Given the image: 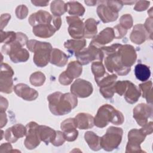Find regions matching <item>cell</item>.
I'll use <instances>...</instances> for the list:
<instances>
[{"mask_svg":"<svg viewBox=\"0 0 153 153\" xmlns=\"http://www.w3.org/2000/svg\"><path fill=\"white\" fill-rule=\"evenodd\" d=\"M48 108L55 115H64L69 113L78 104L77 97L72 93L56 91L47 97Z\"/></svg>","mask_w":153,"mask_h":153,"instance_id":"6da1fadb","label":"cell"},{"mask_svg":"<svg viewBox=\"0 0 153 153\" xmlns=\"http://www.w3.org/2000/svg\"><path fill=\"white\" fill-rule=\"evenodd\" d=\"M120 44H114L111 46L100 47L103 53V60L106 68L111 73H115L119 75H126L131 68L124 66L121 61L118 48Z\"/></svg>","mask_w":153,"mask_h":153,"instance_id":"7a4b0ae2","label":"cell"},{"mask_svg":"<svg viewBox=\"0 0 153 153\" xmlns=\"http://www.w3.org/2000/svg\"><path fill=\"white\" fill-rule=\"evenodd\" d=\"M27 42V36L25 34L17 32L16 40L11 43L4 44L2 47L1 51L5 54H8L11 60L14 63L25 62L29 58V53L26 49L22 47Z\"/></svg>","mask_w":153,"mask_h":153,"instance_id":"3957f363","label":"cell"},{"mask_svg":"<svg viewBox=\"0 0 153 153\" xmlns=\"http://www.w3.org/2000/svg\"><path fill=\"white\" fill-rule=\"evenodd\" d=\"M123 114L111 105L101 106L94 118V125L99 128L106 127L109 123L115 125H121L124 123Z\"/></svg>","mask_w":153,"mask_h":153,"instance_id":"277c9868","label":"cell"},{"mask_svg":"<svg viewBox=\"0 0 153 153\" xmlns=\"http://www.w3.org/2000/svg\"><path fill=\"white\" fill-rule=\"evenodd\" d=\"M27 48L34 53L33 60L38 67H45L50 62V54L53 49L51 44L38 41L35 39L28 41L26 44Z\"/></svg>","mask_w":153,"mask_h":153,"instance_id":"5b68a950","label":"cell"},{"mask_svg":"<svg viewBox=\"0 0 153 153\" xmlns=\"http://www.w3.org/2000/svg\"><path fill=\"white\" fill-rule=\"evenodd\" d=\"M123 131L121 128L111 126L106 134L100 137V146L106 151H112L117 148L122 140Z\"/></svg>","mask_w":153,"mask_h":153,"instance_id":"8992f818","label":"cell"},{"mask_svg":"<svg viewBox=\"0 0 153 153\" xmlns=\"http://www.w3.org/2000/svg\"><path fill=\"white\" fill-rule=\"evenodd\" d=\"M75 56L78 62L82 65H85L96 60L102 62L104 56L100 47L90 44L87 48L75 54Z\"/></svg>","mask_w":153,"mask_h":153,"instance_id":"52a82bcc","label":"cell"},{"mask_svg":"<svg viewBox=\"0 0 153 153\" xmlns=\"http://www.w3.org/2000/svg\"><path fill=\"white\" fill-rule=\"evenodd\" d=\"M146 135L141 128L131 129L128 133V142L126 152H143L140 147Z\"/></svg>","mask_w":153,"mask_h":153,"instance_id":"ba28073f","label":"cell"},{"mask_svg":"<svg viewBox=\"0 0 153 153\" xmlns=\"http://www.w3.org/2000/svg\"><path fill=\"white\" fill-rule=\"evenodd\" d=\"M13 75L14 71L11 67L7 63H2L0 77V90L1 92L9 94L13 91V89H14Z\"/></svg>","mask_w":153,"mask_h":153,"instance_id":"9c48e42d","label":"cell"},{"mask_svg":"<svg viewBox=\"0 0 153 153\" xmlns=\"http://www.w3.org/2000/svg\"><path fill=\"white\" fill-rule=\"evenodd\" d=\"M93 91L92 84L83 79H76L71 86V92L75 96L85 98L90 96Z\"/></svg>","mask_w":153,"mask_h":153,"instance_id":"30bf717a","label":"cell"},{"mask_svg":"<svg viewBox=\"0 0 153 153\" xmlns=\"http://www.w3.org/2000/svg\"><path fill=\"white\" fill-rule=\"evenodd\" d=\"M38 124L33 121L27 123L26 126L27 133L24 143L27 149H35L40 144L41 140L38 133Z\"/></svg>","mask_w":153,"mask_h":153,"instance_id":"8fae6325","label":"cell"},{"mask_svg":"<svg viewBox=\"0 0 153 153\" xmlns=\"http://www.w3.org/2000/svg\"><path fill=\"white\" fill-rule=\"evenodd\" d=\"M133 113L137 123L143 127L148 123V120L152 114V108L151 106L142 103L134 108Z\"/></svg>","mask_w":153,"mask_h":153,"instance_id":"7c38bea8","label":"cell"},{"mask_svg":"<svg viewBox=\"0 0 153 153\" xmlns=\"http://www.w3.org/2000/svg\"><path fill=\"white\" fill-rule=\"evenodd\" d=\"M69 25L68 32L69 35L74 39L84 38V23L77 16H68L66 17Z\"/></svg>","mask_w":153,"mask_h":153,"instance_id":"4fadbf2b","label":"cell"},{"mask_svg":"<svg viewBox=\"0 0 153 153\" xmlns=\"http://www.w3.org/2000/svg\"><path fill=\"white\" fill-rule=\"evenodd\" d=\"M118 52L122 64L126 67L131 68L137 59V54L134 47L128 44H121L118 48Z\"/></svg>","mask_w":153,"mask_h":153,"instance_id":"5bb4252c","label":"cell"},{"mask_svg":"<svg viewBox=\"0 0 153 153\" xmlns=\"http://www.w3.org/2000/svg\"><path fill=\"white\" fill-rule=\"evenodd\" d=\"M65 140L68 142L75 140L78 136V131L76 130V126L75 118H70L63 121L60 125Z\"/></svg>","mask_w":153,"mask_h":153,"instance_id":"9a60e30c","label":"cell"},{"mask_svg":"<svg viewBox=\"0 0 153 153\" xmlns=\"http://www.w3.org/2000/svg\"><path fill=\"white\" fill-rule=\"evenodd\" d=\"M27 128L21 124H17L8 128L4 133V137L9 142L14 143L18 139L26 136Z\"/></svg>","mask_w":153,"mask_h":153,"instance_id":"2e32d148","label":"cell"},{"mask_svg":"<svg viewBox=\"0 0 153 153\" xmlns=\"http://www.w3.org/2000/svg\"><path fill=\"white\" fill-rule=\"evenodd\" d=\"M13 90L19 97L25 100L32 101L35 100L38 96V93L36 90L23 83L17 84L14 87Z\"/></svg>","mask_w":153,"mask_h":153,"instance_id":"e0dca14e","label":"cell"},{"mask_svg":"<svg viewBox=\"0 0 153 153\" xmlns=\"http://www.w3.org/2000/svg\"><path fill=\"white\" fill-rule=\"evenodd\" d=\"M105 3V1H104ZM98 16L103 23H109L115 21L118 17V13L114 10L106 3L100 4L97 8Z\"/></svg>","mask_w":153,"mask_h":153,"instance_id":"ac0fdd59","label":"cell"},{"mask_svg":"<svg viewBox=\"0 0 153 153\" xmlns=\"http://www.w3.org/2000/svg\"><path fill=\"white\" fill-rule=\"evenodd\" d=\"M53 19V17L47 11L39 10L30 16L28 22L33 27L39 25L52 24Z\"/></svg>","mask_w":153,"mask_h":153,"instance_id":"d6986e66","label":"cell"},{"mask_svg":"<svg viewBox=\"0 0 153 153\" xmlns=\"http://www.w3.org/2000/svg\"><path fill=\"white\" fill-rule=\"evenodd\" d=\"M115 38L113 28L106 27L102 30L98 35H96L92 39L90 44L98 47L111 42Z\"/></svg>","mask_w":153,"mask_h":153,"instance_id":"ffe728a7","label":"cell"},{"mask_svg":"<svg viewBox=\"0 0 153 153\" xmlns=\"http://www.w3.org/2000/svg\"><path fill=\"white\" fill-rule=\"evenodd\" d=\"M148 37H149V35L142 24L136 25L130 36L131 42L136 44L143 43L147 39Z\"/></svg>","mask_w":153,"mask_h":153,"instance_id":"44dd1931","label":"cell"},{"mask_svg":"<svg viewBox=\"0 0 153 153\" xmlns=\"http://www.w3.org/2000/svg\"><path fill=\"white\" fill-rule=\"evenodd\" d=\"M141 95L140 90L135 84L130 81H127V88L124 93V98L127 102L133 104L136 103Z\"/></svg>","mask_w":153,"mask_h":153,"instance_id":"7402d4cb","label":"cell"},{"mask_svg":"<svg viewBox=\"0 0 153 153\" xmlns=\"http://www.w3.org/2000/svg\"><path fill=\"white\" fill-rule=\"evenodd\" d=\"M76 127L79 129L85 130L92 128L94 124V117L87 113H79L75 117Z\"/></svg>","mask_w":153,"mask_h":153,"instance_id":"603a6c76","label":"cell"},{"mask_svg":"<svg viewBox=\"0 0 153 153\" xmlns=\"http://www.w3.org/2000/svg\"><path fill=\"white\" fill-rule=\"evenodd\" d=\"M56 31L52 24L36 25L33 26L32 29V32L36 36L42 38H48L52 36Z\"/></svg>","mask_w":153,"mask_h":153,"instance_id":"cb8c5ba5","label":"cell"},{"mask_svg":"<svg viewBox=\"0 0 153 153\" xmlns=\"http://www.w3.org/2000/svg\"><path fill=\"white\" fill-rule=\"evenodd\" d=\"M37 130L40 140L47 145L51 143L55 139L56 131L48 126L38 125Z\"/></svg>","mask_w":153,"mask_h":153,"instance_id":"d4e9b609","label":"cell"},{"mask_svg":"<svg viewBox=\"0 0 153 153\" xmlns=\"http://www.w3.org/2000/svg\"><path fill=\"white\" fill-rule=\"evenodd\" d=\"M68 56L62 51L57 48H53L50 54V62L58 67H62L67 64Z\"/></svg>","mask_w":153,"mask_h":153,"instance_id":"484cf974","label":"cell"},{"mask_svg":"<svg viewBox=\"0 0 153 153\" xmlns=\"http://www.w3.org/2000/svg\"><path fill=\"white\" fill-rule=\"evenodd\" d=\"M86 45V41L85 39H69L64 43L65 48L72 54H76L82 50Z\"/></svg>","mask_w":153,"mask_h":153,"instance_id":"4316f807","label":"cell"},{"mask_svg":"<svg viewBox=\"0 0 153 153\" xmlns=\"http://www.w3.org/2000/svg\"><path fill=\"white\" fill-rule=\"evenodd\" d=\"M99 22L94 19L90 18L85 20L84 23V38H93L97 33V25Z\"/></svg>","mask_w":153,"mask_h":153,"instance_id":"83f0119b","label":"cell"},{"mask_svg":"<svg viewBox=\"0 0 153 153\" xmlns=\"http://www.w3.org/2000/svg\"><path fill=\"white\" fill-rule=\"evenodd\" d=\"M82 71V65L78 61H72L68 63V67L64 72L66 75L73 81L74 79L79 77L81 75Z\"/></svg>","mask_w":153,"mask_h":153,"instance_id":"f1b7e54d","label":"cell"},{"mask_svg":"<svg viewBox=\"0 0 153 153\" xmlns=\"http://www.w3.org/2000/svg\"><path fill=\"white\" fill-rule=\"evenodd\" d=\"M84 139L90 149L93 151H97L101 149L100 137L94 132L91 131L85 132L84 134Z\"/></svg>","mask_w":153,"mask_h":153,"instance_id":"f546056e","label":"cell"},{"mask_svg":"<svg viewBox=\"0 0 153 153\" xmlns=\"http://www.w3.org/2000/svg\"><path fill=\"white\" fill-rule=\"evenodd\" d=\"M134 74L136 78L140 81L145 82L151 76V71L145 65L139 63L134 68Z\"/></svg>","mask_w":153,"mask_h":153,"instance_id":"4dcf8cb0","label":"cell"},{"mask_svg":"<svg viewBox=\"0 0 153 153\" xmlns=\"http://www.w3.org/2000/svg\"><path fill=\"white\" fill-rule=\"evenodd\" d=\"M66 5V11L72 16H82L85 13L84 7L77 1H69Z\"/></svg>","mask_w":153,"mask_h":153,"instance_id":"1f68e13d","label":"cell"},{"mask_svg":"<svg viewBox=\"0 0 153 153\" xmlns=\"http://www.w3.org/2000/svg\"><path fill=\"white\" fill-rule=\"evenodd\" d=\"M152 82L151 81L145 82L139 84V89L142 91V97H144L148 103L152 105Z\"/></svg>","mask_w":153,"mask_h":153,"instance_id":"d6a6232c","label":"cell"},{"mask_svg":"<svg viewBox=\"0 0 153 153\" xmlns=\"http://www.w3.org/2000/svg\"><path fill=\"white\" fill-rule=\"evenodd\" d=\"M91 71L97 82L106 75L105 68L101 61L93 62L91 64Z\"/></svg>","mask_w":153,"mask_h":153,"instance_id":"836d02e7","label":"cell"},{"mask_svg":"<svg viewBox=\"0 0 153 153\" xmlns=\"http://www.w3.org/2000/svg\"><path fill=\"white\" fill-rule=\"evenodd\" d=\"M50 10L54 16L60 17L66 12V5L63 1H53L51 3Z\"/></svg>","mask_w":153,"mask_h":153,"instance_id":"e575fe53","label":"cell"},{"mask_svg":"<svg viewBox=\"0 0 153 153\" xmlns=\"http://www.w3.org/2000/svg\"><path fill=\"white\" fill-rule=\"evenodd\" d=\"M29 80L32 85L36 87H39L43 85L45 82V76L42 72L37 71L31 74Z\"/></svg>","mask_w":153,"mask_h":153,"instance_id":"d590c367","label":"cell"},{"mask_svg":"<svg viewBox=\"0 0 153 153\" xmlns=\"http://www.w3.org/2000/svg\"><path fill=\"white\" fill-rule=\"evenodd\" d=\"M117 79V76L115 74H112L109 75L108 74H106V75L102 78L99 81L96 83L99 87H105L111 84H114L115 82V80Z\"/></svg>","mask_w":153,"mask_h":153,"instance_id":"8d00e7d4","label":"cell"},{"mask_svg":"<svg viewBox=\"0 0 153 153\" xmlns=\"http://www.w3.org/2000/svg\"><path fill=\"white\" fill-rule=\"evenodd\" d=\"M1 42L9 44L14 41L17 37V33L14 32H3L1 30Z\"/></svg>","mask_w":153,"mask_h":153,"instance_id":"74e56055","label":"cell"},{"mask_svg":"<svg viewBox=\"0 0 153 153\" xmlns=\"http://www.w3.org/2000/svg\"><path fill=\"white\" fill-rule=\"evenodd\" d=\"M115 82L111 85L100 87V93L102 94L103 97L106 99H109L113 97L114 93H115Z\"/></svg>","mask_w":153,"mask_h":153,"instance_id":"f35d334b","label":"cell"},{"mask_svg":"<svg viewBox=\"0 0 153 153\" xmlns=\"http://www.w3.org/2000/svg\"><path fill=\"white\" fill-rule=\"evenodd\" d=\"M120 25L126 30L130 29L133 26V18L130 14H126L120 17Z\"/></svg>","mask_w":153,"mask_h":153,"instance_id":"ab89813d","label":"cell"},{"mask_svg":"<svg viewBox=\"0 0 153 153\" xmlns=\"http://www.w3.org/2000/svg\"><path fill=\"white\" fill-rule=\"evenodd\" d=\"M127 81H118L115 82L114 88L115 93H117L120 96H123L127 88Z\"/></svg>","mask_w":153,"mask_h":153,"instance_id":"60d3db41","label":"cell"},{"mask_svg":"<svg viewBox=\"0 0 153 153\" xmlns=\"http://www.w3.org/2000/svg\"><path fill=\"white\" fill-rule=\"evenodd\" d=\"M28 14V9L25 5H20L16 9V14L18 19L22 20L26 17Z\"/></svg>","mask_w":153,"mask_h":153,"instance_id":"b9f144b4","label":"cell"},{"mask_svg":"<svg viewBox=\"0 0 153 153\" xmlns=\"http://www.w3.org/2000/svg\"><path fill=\"white\" fill-rule=\"evenodd\" d=\"M114 36L115 38L116 39H120L124 37L127 32V30L123 27L120 25H116L114 28Z\"/></svg>","mask_w":153,"mask_h":153,"instance_id":"7bdbcfd3","label":"cell"},{"mask_svg":"<svg viewBox=\"0 0 153 153\" xmlns=\"http://www.w3.org/2000/svg\"><path fill=\"white\" fill-rule=\"evenodd\" d=\"M65 138L63 134V133L60 131H56V135L54 140L51 142V143L56 146H61L65 142Z\"/></svg>","mask_w":153,"mask_h":153,"instance_id":"ee69618b","label":"cell"},{"mask_svg":"<svg viewBox=\"0 0 153 153\" xmlns=\"http://www.w3.org/2000/svg\"><path fill=\"white\" fill-rule=\"evenodd\" d=\"M134 10L137 11H142L146 10L149 6L150 2L147 1H138L135 2Z\"/></svg>","mask_w":153,"mask_h":153,"instance_id":"f6af8a7d","label":"cell"},{"mask_svg":"<svg viewBox=\"0 0 153 153\" xmlns=\"http://www.w3.org/2000/svg\"><path fill=\"white\" fill-rule=\"evenodd\" d=\"M105 3L117 13L121 10L124 5L122 1H106Z\"/></svg>","mask_w":153,"mask_h":153,"instance_id":"bcb514c9","label":"cell"},{"mask_svg":"<svg viewBox=\"0 0 153 153\" xmlns=\"http://www.w3.org/2000/svg\"><path fill=\"white\" fill-rule=\"evenodd\" d=\"M143 26L145 29H146V32H148L149 36L150 38L152 39V17H149L148 18L146 21L145 24L143 25Z\"/></svg>","mask_w":153,"mask_h":153,"instance_id":"7dc6e473","label":"cell"},{"mask_svg":"<svg viewBox=\"0 0 153 153\" xmlns=\"http://www.w3.org/2000/svg\"><path fill=\"white\" fill-rule=\"evenodd\" d=\"M59 82L64 85H69L72 83V80H71L65 74V72L63 71L62 73L60 74L59 77Z\"/></svg>","mask_w":153,"mask_h":153,"instance_id":"c3c4849f","label":"cell"},{"mask_svg":"<svg viewBox=\"0 0 153 153\" xmlns=\"http://www.w3.org/2000/svg\"><path fill=\"white\" fill-rule=\"evenodd\" d=\"M11 18V16L9 14H3L1 16V30H2L3 28L7 25L8 21Z\"/></svg>","mask_w":153,"mask_h":153,"instance_id":"681fc988","label":"cell"},{"mask_svg":"<svg viewBox=\"0 0 153 153\" xmlns=\"http://www.w3.org/2000/svg\"><path fill=\"white\" fill-rule=\"evenodd\" d=\"M141 129L144 132V133L147 136L148 134H151L152 133L153 127H152V122L150 121L146 125L143 126Z\"/></svg>","mask_w":153,"mask_h":153,"instance_id":"f907efd6","label":"cell"},{"mask_svg":"<svg viewBox=\"0 0 153 153\" xmlns=\"http://www.w3.org/2000/svg\"><path fill=\"white\" fill-rule=\"evenodd\" d=\"M62 24V20L60 17H57V16H54L52 21V25L54 26L56 30H58Z\"/></svg>","mask_w":153,"mask_h":153,"instance_id":"816d5d0a","label":"cell"},{"mask_svg":"<svg viewBox=\"0 0 153 153\" xmlns=\"http://www.w3.org/2000/svg\"><path fill=\"white\" fill-rule=\"evenodd\" d=\"M12 146L10 143H2L1 145L0 152H8L12 151Z\"/></svg>","mask_w":153,"mask_h":153,"instance_id":"f5cc1de1","label":"cell"},{"mask_svg":"<svg viewBox=\"0 0 153 153\" xmlns=\"http://www.w3.org/2000/svg\"><path fill=\"white\" fill-rule=\"evenodd\" d=\"M8 106V102L7 100L2 96H1V112H5Z\"/></svg>","mask_w":153,"mask_h":153,"instance_id":"db71d44e","label":"cell"},{"mask_svg":"<svg viewBox=\"0 0 153 153\" xmlns=\"http://www.w3.org/2000/svg\"><path fill=\"white\" fill-rule=\"evenodd\" d=\"M31 2L35 6H39V7H45L48 5L49 1H31Z\"/></svg>","mask_w":153,"mask_h":153,"instance_id":"11a10c76","label":"cell"},{"mask_svg":"<svg viewBox=\"0 0 153 153\" xmlns=\"http://www.w3.org/2000/svg\"><path fill=\"white\" fill-rule=\"evenodd\" d=\"M1 128L5 126L7 123V115L5 112H1Z\"/></svg>","mask_w":153,"mask_h":153,"instance_id":"9f6ffc18","label":"cell"},{"mask_svg":"<svg viewBox=\"0 0 153 153\" xmlns=\"http://www.w3.org/2000/svg\"><path fill=\"white\" fill-rule=\"evenodd\" d=\"M84 2L88 6H94L97 3L96 1H85Z\"/></svg>","mask_w":153,"mask_h":153,"instance_id":"6f0895ef","label":"cell"}]
</instances>
